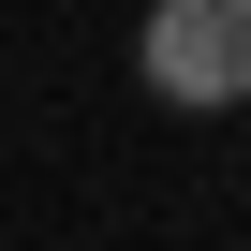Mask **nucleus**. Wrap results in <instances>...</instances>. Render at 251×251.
<instances>
[{
    "instance_id": "obj_1",
    "label": "nucleus",
    "mask_w": 251,
    "mask_h": 251,
    "mask_svg": "<svg viewBox=\"0 0 251 251\" xmlns=\"http://www.w3.org/2000/svg\"><path fill=\"white\" fill-rule=\"evenodd\" d=\"M133 74H148V103H177V118L251 103V0H163V15L133 30Z\"/></svg>"
}]
</instances>
